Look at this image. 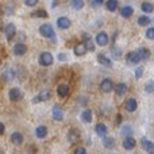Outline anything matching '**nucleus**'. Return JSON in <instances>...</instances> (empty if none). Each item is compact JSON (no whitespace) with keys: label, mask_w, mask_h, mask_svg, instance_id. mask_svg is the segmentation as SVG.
Here are the masks:
<instances>
[{"label":"nucleus","mask_w":154,"mask_h":154,"mask_svg":"<svg viewBox=\"0 0 154 154\" xmlns=\"http://www.w3.org/2000/svg\"><path fill=\"white\" fill-rule=\"evenodd\" d=\"M39 33H40L43 37L50 39L53 43L56 42L55 33H54V30L50 23H43L42 26H40V28H39Z\"/></svg>","instance_id":"nucleus-1"},{"label":"nucleus","mask_w":154,"mask_h":154,"mask_svg":"<svg viewBox=\"0 0 154 154\" xmlns=\"http://www.w3.org/2000/svg\"><path fill=\"white\" fill-rule=\"evenodd\" d=\"M53 55L50 53V52H42V53L39 55L38 61L39 63L42 66H50L52 63H53Z\"/></svg>","instance_id":"nucleus-2"},{"label":"nucleus","mask_w":154,"mask_h":154,"mask_svg":"<svg viewBox=\"0 0 154 154\" xmlns=\"http://www.w3.org/2000/svg\"><path fill=\"white\" fill-rule=\"evenodd\" d=\"M51 98V93L48 90H42L41 92H39L37 95L34 96V98L32 99V102L34 104H37L40 102H45L48 101Z\"/></svg>","instance_id":"nucleus-3"},{"label":"nucleus","mask_w":154,"mask_h":154,"mask_svg":"<svg viewBox=\"0 0 154 154\" xmlns=\"http://www.w3.org/2000/svg\"><path fill=\"white\" fill-rule=\"evenodd\" d=\"M8 97L12 102H17L23 98V92L17 87L11 88L8 91Z\"/></svg>","instance_id":"nucleus-4"},{"label":"nucleus","mask_w":154,"mask_h":154,"mask_svg":"<svg viewBox=\"0 0 154 154\" xmlns=\"http://www.w3.org/2000/svg\"><path fill=\"white\" fill-rule=\"evenodd\" d=\"M83 44L86 47L87 51H95V44L93 42L91 35H89L88 33H85L83 35Z\"/></svg>","instance_id":"nucleus-5"},{"label":"nucleus","mask_w":154,"mask_h":154,"mask_svg":"<svg viewBox=\"0 0 154 154\" xmlns=\"http://www.w3.org/2000/svg\"><path fill=\"white\" fill-rule=\"evenodd\" d=\"M4 32H5V35H6L7 41L10 42V41L14 39L15 34H17V28H15V26L12 23H7L6 27L4 28Z\"/></svg>","instance_id":"nucleus-6"},{"label":"nucleus","mask_w":154,"mask_h":154,"mask_svg":"<svg viewBox=\"0 0 154 154\" xmlns=\"http://www.w3.org/2000/svg\"><path fill=\"white\" fill-rule=\"evenodd\" d=\"M52 117L58 122H61L63 119V110H62L60 105L56 104V105L53 106V108H52Z\"/></svg>","instance_id":"nucleus-7"},{"label":"nucleus","mask_w":154,"mask_h":154,"mask_svg":"<svg viewBox=\"0 0 154 154\" xmlns=\"http://www.w3.org/2000/svg\"><path fill=\"white\" fill-rule=\"evenodd\" d=\"M67 139L70 143H78L81 141V133L77 129H72L67 134Z\"/></svg>","instance_id":"nucleus-8"},{"label":"nucleus","mask_w":154,"mask_h":154,"mask_svg":"<svg viewBox=\"0 0 154 154\" xmlns=\"http://www.w3.org/2000/svg\"><path fill=\"white\" fill-rule=\"evenodd\" d=\"M100 89L104 93H109L113 90V83L109 79H104L100 84Z\"/></svg>","instance_id":"nucleus-9"},{"label":"nucleus","mask_w":154,"mask_h":154,"mask_svg":"<svg viewBox=\"0 0 154 154\" xmlns=\"http://www.w3.org/2000/svg\"><path fill=\"white\" fill-rule=\"evenodd\" d=\"M141 144H142L143 148H144L149 154L154 153V144L150 140H148V139H146L145 137H143L142 139H141Z\"/></svg>","instance_id":"nucleus-10"},{"label":"nucleus","mask_w":154,"mask_h":154,"mask_svg":"<svg viewBox=\"0 0 154 154\" xmlns=\"http://www.w3.org/2000/svg\"><path fill=\"white\" fill-rule=\"evenodd\" d=\"M126 60L128 63H130V64H137V63H139V61H140V57L136 51L129 52L126 56Z\"/></svg>","instance_id":"nucleus-11"},{"label":"nucleus","mask_w":154,"mask_h":154,"mask_svg":"<svg viewBox=\"0 0 154 154\" xmlns=\"http://www.w3.org/2000/svg\"><path fill=\"white\" fill-rule=\"evenodd\" d=\"M27 51H28V48L23 43H17L14 47V55L22 56V55H23V54H26V52Z\"/></svg>","instance_id":"nucleus-12"},{"label":"nucleus","mask_w":154,"mask_h":154,"mask_svg":"<svg viewBox=\"0 0 154 154\" xmlns=\"http://www.w3.org/2000/svg\"><path fill=\"white\" fill-rule=\"evenodd\" d=\"M96 43L100 46H105L108 43V36L106 33L100 32L96 35Z\"/></svg>","instance_id":"nucleus-13"},{"label":"nucleus","mask_w":154,"mask_h":154,"mask_svg":"<svg viewBox=\"0 0 154 154\" xmlns=\"http://www.w3.org/2000/svg\"><path fill=\"white\" fill-rule=\"evenodd\" d=\"M57 27L62 29V30H66V29H69L72 25V22L69 17H61L57 20Z\"/></svg>","instance_id":"nucleus-14"},{"label":"nucleus","mask_w":154,"mask_h":154,"mask_svg":"<svg viewBox=\"0 0 154 154\" xmlns=\"http://www.w3.org/2000/svg\"><path fill=\"white\" fill-rule=\"evenodd\" d=\"M95 132L99 137H105L107 134V128L103 122H98L95 126Z\"/></svg>","instance_id":"nucleus-15"},{"label":"nucleus","mask_w":154,"mask_h":154,"mask_svg":"<svg viewBox=\"0 0 154 154\" xmlns=\"http://www.w3.org/2000/svg\"><path fill=\"white\" fill-rule=\"evenodd\" d=\"M97 60L100 64H102L103 66L106 67H111L112 66V62L108 57H106L103 53H99L97 55Z\"/></svg>","instance_id":"nucleus-16"},{"label":"nucleus","mask_w":154,"mask_h":154,"mask_svg":"<svg viewBox=\"0 0 154 154\" xmlns=\"http://www.w3.org/2000/svg\"><path fill=\"white\" fill-rule=\"evenodd\" d=\"M136 144H137V142L134 138H126L122 142V147L127 150H132L136 147Z\"/></svg>","instance_id":"nucleus-17"},{"label":"nucleus","mask_w":154,"mask_h":154,"mask_svg":"<svg viewBox=\"0 0 154 154\" xmlns=\"http://www.w3.org/2000/svg\"><path fill=\"white\" fill-rule=\"evenodd\" d=\"M10 140L14 145H20L23 142V136L20 132H14L10 136Z\"/></svg>","instance_id":"nucleus-18"},{"label":"nucleus","mask_w":154,"mask_h":154,"mask_svg":"<svg viewBox=\"0 0 154 154\" xmlns=\"http://www.w3.org/2000/svg\"><path fill=\"white\" fill-rule=\"evenodd\" d=\"M136 52H137L138 55H139L140 60L141 59L146 60V59H148L150 57V50L148 48H146V47H140V48L138 49Z\"/></svg>","instance_id":"nucleus-19"},{"label":"nucleus","mask_w":154,"mask_h":154,"mask_svg":"<svg viewBox=\"0 0 154 154\" xmlns=\"http://www.w3.org/2000/svg\"><path fill=\"white\" fill-rule=\"evenodd\" d=\"M31 17H35V19H47V17H48V12H47L45 9L40 8V9H37V10H35V11L31 12Z\"/></svg>","instance_id":"nucleus-20"},{"label":"nucleus","mask_w":154,"mask_h":154,"mask_svg":"<svg viewBox=\"0 0 154 154\" xmlns=\"http://www.w3.org/2000/svg\"><path fill=\"white\" fill-rule=\"evenodd\" d=\"M102 143L105 148H107V149H112V148L114 147V145H116V140H114L112 137L105 136V137H103Z\"/></svg>","instance_id":"nucleus-21"},{"label":"nucleus","mask_w":154,"mask_h":154,"mask_svg":"<svg viewBox=\"0 0 154 154\" xmlns=\"http://www.w3.org/2000/svg\"><path fill=\"white\" fill-rule=\"evenodd\" d=\"M35 134L36 137L39 138V139H44L47 136V134H48V130H47V128L45 126H39L36 129Z\"/></svg>","instance_id":"nucleus-22"},{"label":"nucleus","mask_w":154,"mask_h":154,"mask_svg":"<svg viewBox=\"0 0 154 154\" xmlns=\"http://www.w3.org/2000/svg\"><path fill=\"white\" fill-rule=\"evenodd\" d=\"M74 53L77 56H83V55H85V54L87 53V49H86V47L84 46V44H83V43H79V44H77V45L75 46Z\"/></svg>","instance_id":"nucleus-23"},{"label":"nucleus","mask_w":154,"mask_h":154,"mask_svg":"<svg viewBox=\"0 0 154 154\" xmlns=\"http://www.w3.org/2000/svg\"><path fill=\"white\" fill-rule=\"evenodd\" d=\"M69 88L66 84H60L57 87V94H58L60 97H66L69 95Z\"/></svg>","instance_id":"nucleus-24"},{"label":"nucleus","mask_w":154,"mask_h":154,"mask_svg":"<svg viewBox=\"0 0 154 154\" xmlns=\"http://www.w3.org/2000/svg\"><path fill=\"white\" fill-rule=\"evenodd\" d=\"M134 14V8L130 5H126L121 9V15L125 19H128V17H132V14Z\"/></svg>","instance_id":"nucleus-25"},{"label":"nucleus","mask_w":154,"mask_h":154,"mask_svg":"<svg viewBox=\"0 0 154 154\" xmlns=\"http://www.w3.org/2000/svg\"><path fill=\"white\" fill-rule=\"evenodd\" d=\"M137 107H138V103H137V101H136V99L134 98H130L126 102V109L128 111L133 112L137 109Z\"/></svg>","instance_id":"nucleus-26"},{"label":"nucleus","mask_w":154,"mask_h":154,"mask_svg":"<svg viewBox=\"0 0 154 154\" xmlns=\"http://www.w3.org/2000/svg\"><path fill=\"white\" fill-rule=\"evenodd\" d=\"M92 111L90 110V109H86L82 112V114H81V119H82V121L86 122V124H89V122H92Z\"/></svg>","instance_id":"nucleus-27"},{"label":"nucleus","mask_w":154,"mask_h":154,"mask_svg":"<svg viewBox=\"0 0 154 154\" xmlns=\"http://www.w3.org/2000/svg\"><path fill=\"white\" fill-rule=\"evenodd\" d=\"M114 90H116V95L122 96V95H125V94L127 93L128 87H127L126 84H124V83H119V84H117Z\"/></svg>","instance_id":"nucleus-28"},{"label":"nucleus","mask_w":154,"mask_h":154,"mask_svg":"<svg viewBox=\"0 0 154 154\" xmlns=\"http://www.w3.org/2000/svg\"><path fill=\"white\" fill-rule=\"evenodd\" d=\"M15 78V72L14 69H6L2 74V79L4 81H12Z\"/></svg>","instance_id":"nucleus-29"},{"label":"nucleus","mask_w":154,"mask_h":154,"mask_svg":"<svg viewBox=\"0 0 154 154\" xmlns=\"http://www.w3.org/2000/svg\"><path fill=\"white\" fill-rule=\"evenodd\" d=\"M151 23L150 17H148L147 15H141V17L138 19V25L141 26V27H146Z\"/></svg>","instance_id":"nucleus-30"},{"label":"nucleus","mask_w":154,"mask_h":154,"mask_svg":"<svg viewBox=\"0 0 154 154\" xmlns=\"http://www.w3.org/2000/svg\"><path fill=\"white\" fill-rule=\"evenodd\" d=\"M141 9L144 12H146V14H151V12H153L154 6L151 3H149V2H143L141 4Z\"/></svg>","instance_id":"nucleus-31"},{"label":"nucleus","mask_w":154,"mask_h":154,"mask_svg":"<svg viewBox=\"0 0 154 154\" xmlns=\"http://www.w3.org/2000/svg\"><path fill=\"white\" fill-rule=\"evenodd\" d=\"M117 5H119V2L116 1V0H109V1L106 2V8L109 11H116L117 8Z\"/></svg>","instance_id":"nucleus-32"},{"label":"nucleus","mask_w":154,"mask_h":154,"mask_svg":"<svg viewBox=\"0 0 154 154\" xmlns=\"http://www.w3.org/2000/svg\"><path fill=\"white\" fill-rule=\"evenodd\" d=\"M70 5L74 9H77V10H80L84 7V1H81V0H72L70 1Z\"/></svg>","instance_id":"nucleus-33"},{"label":"nucleus","mask_w":154,"mask_h":154,"mask_svg":"<svg viewBox=\"0 0 154 154\" xmlns=\"http://www.w3.org/2000/svg\"><path fill=\"white\" fill-rule=\"evenodd\" d=\"M133 130H132V128L130 127V126H124V128L122 129V134L125 136V137H127V138H131L132 137V135H133Z\"/></svg>","instance_id":"nucleus-34"},{"label":"nucleus","mask_w":154,"mask_h":154,"mask_svg":"<svg viewBox=\"0 0 154 154\" xmlns=\"http://www.w3.org/2000/svg\"><path fill=\"white\" fill-rule=\"evenodd\" d=\"M145 91L148 93H153L154 92V81L149 80L145 85Z\"/></svg>","instance_id":"nucleus-35"},{"label":"nucleus","mask_w":154,"mask_h":154,"mask_svg":"<svg viewBox=\"0 0 154 154\" xmlns=\"http://www.w3.org/2000/svg\"><path fill=\"white\" fill-rule=\"evenodd\" d=\"M111 54H112V57H113V58L119 59V58H121V55H122V52H121L119 49H117L116 47V48H113L111 50Z\"/></svg>","instance_id":"nucleus-36"},{"label":"nucleus","mask_w":154,"mask_h":154,"mask_svg":"<svg viewBox=\"0 0 154 154\" xmlns=\"http://www.w3.org/2000/svg\"><path fill=\"white\" fill-rule=\"evenodd\" d=\"M146 37L150 40H154V28H150L146 31Z\"/></svg>","instance_id":"nucleus-37"},{"label":"nucleus","mask_w":154,"mask_h":154,"mask_svg":"<svg viewBox=\"0 0 154 154\" xmlns=\"http://www.w3.org/2000/svg\"><path fill=\"white\" fill-rule=\"evenodd\" d=\"M143 72H144V69H143V67H138V69H136V70H135L136 79H140V78H142Z\"/></svg>","instance_id":"nucleus-38"},{"label":"nucleus","mask_w":154,"mask_h":154,"mask_svg":"<svg viewBox=\"0 0 154 154\" xmlns=\"http://www.w3.org/2000/svg\"><path fill=\"white\" fill-rule=\"evenodd\" d=\"M38 0H25L23 1V3H25L27 6H30V7H33L35 6L36 4H38Z\"/></svg>","instance_id":"nucleus-39"},{"label":"nucleus","mask_w":154,"mask_h":154,"mask_svg":"<svg viewBox=\"0 0 154 154\" xmlns=\"http://www.w3.org/2000/svg\"><path fill=\"white\" fill-rule=\"evenodd\" d=\"M90 4L92 7H99L100 5L103 4V0H93V1H91Z\"/></svg>","instance_id":"nucleus-40"},{"label":"nucleus","mask_w":154,"mask_h":154,"mask_svg":"<svg viewBox=\"0 0 154 154\" xmlns=\"http://www.w3.org/2000/svg\"><path fill=\"white\" fill-rule=\"evenodd\" d=\"M74 154H87V151L84 147H78L77 149L75 150Z\"/></svg>","instance_id":"nucleus-41"},{"label":"nucleus","mask_w":154,"mask_h":154,"mask_svg":"<svg viewBox=\"0 0 154 154\" xmlns=\"http://www.w3.org/2000/svg\"><path fill=\"white\" fill-rule=\"evenodd\" d=\"M57 57H58V59H59V60H61V61H64V60H66V59H67L66 54H64V53H59Z\"/></svg>","instance_id":"nucleus-42"},{"label":"nucleus","mask_w":154,"mask_h":154,"mask_svg":"<svg viewBox=\"0 0 154 154\" xmlns=\"http://www.w3.org/2000/svg\"><path fill=\"white\" fill-rule=\"evenodd\" d=\"M122 114H117L116 116V124L117 125H121L122 124Z\"/></svg>","instance_id":"nucleus-43"},{"label":"nucleus","mask_w":154,"mask_h":154,"mask_svg":"<svg viewBox=\"0 0 154 154\" xmlns=\"http://www.w3.org/2000/svg\"><path fill=\"white\" fill-rule=\"evenodd\" d=\"M5 132V126L2 122H0V135H3Z\"/></svg>","instance_id":"nucleus-44"},{"label":"nucleus","mask_w":154,"mask_h":154,"mask_svg":"<svg viewBox=\"0 0 154 154\" xmlns=\"http://www.w3.org/2000/svg\"><path fill=\"white\" fill-rule=\"evenodd\" d=\"M0 30H3V23H2V20H0Z\"/></svg>","instance_id":"nucleus-45"},{"label":"nucleus","mask_w":154,"mask_h":154,"mask_svg":"<svg viewBox=\"0 0 154 154\" xmlns=\"http://www.w3.org/2000/svg\"><path fill=\"white\" fill-rule=\"evenodd\" d=\"M153 154H154V153H153Z\"/></svg>","instance_id":"nucleus-46"}]
</instances>
